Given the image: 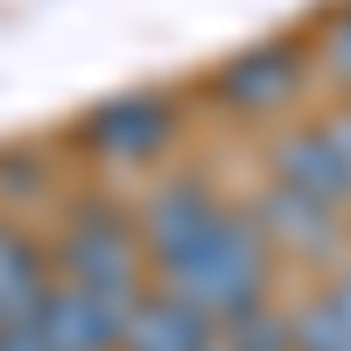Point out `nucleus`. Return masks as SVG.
<instances>
[{
	"label": "nucleus",
	"instance_id": "obj_1",
	"mask_svg": "<svg viewBox=\"0 0 351 351\" xmlns=\"http://www.w3.org/2000/svg\"><path fill=\"white\" fill-rule=\"evenodd\" d=\"M155 281L176 288V295H190L204 316H218V324H232V316L253 309V302H267L274 246H267V232L253 225V204L246 211L225 204L197 239H183L169 260H155Z\"/></svg>",
	"mask_w": 351,
	"mask_h": 351
},
{
	"label": "nucleus",
	"instance_id": "obj_2",
	"mask_svg": "<svg viewBox=\"0 0 351 351\" xmlns=\"http://www.w3.org/2000/svg\"><path fill=\"white\" fill-rule=\"evenodd\" d=\"M49 260H56L64 281L92 288V295H112V302H134L141 288L155 281L134 211H112V204H77V211L56 225Z\"/></svg>",
	"mask_w": 351,
	"mask_h": 351
},
{
	"label": "nucleus",
	"instance_id": "obj_3",
	"mask_svg": "<svg viewBox=\"0 0 351 351\" xmlns=\"http://www.w3.org/2000/svg\"><path fill=\"white\" fill-rule=\"evenodd\" d=\"M176 134H183V112L162 92H120V99H106L77 120V148L106 176H148L176 148Z\"/></svg>",
	"mask_w": 351,
	"mask_h": 351
},
{
	"label": "nucleus",
	"instance_id": "obj_4",
	"mask_svg": "<svg viewBox=\"0 0 351 351\" xmlns=\"http://www.w3.org/2000/svg\"><path fill=\"white\" fill-rule=\"evenodd\" d=\"M309 77H316V49L267 36L253 49H232L211 71V106L232 112V120H274V112H288L309 92Z\"/></svg>",
	"mask_w": 351,
	"mask_h": 351
},
{
	"label": "nucleus",
	"instance_id": "obj_5",
	"mask_svg": "<svg viewBox=\"0 0 351 351\" xmlns=\"http://www.w3.org/2000/svg\"><path fill=\"white\" fill-rule=\"evenodd\" d=\"M253 225L267 232L274 253H295V260H309V267H330V260L344 253V239H351V225H344L337 204L309 197L295 183H274V176H267V190H260V204H253Z\"/></svg>",
	"mask_w": 351,
	"mask_h": 351
},
{
	"label": "nucleus",
	"instance_id": "obj_6",
	"mask_svg": "<svg viewBox=\"0 0 351 351\" xmlns=\"http://www.w3.org/2000/svg\"><path fill=\"white\" fill-rule=\"evenodd\" d=\"M127 309H134V302L92 295V288H77V281L56 274V281H49V295L36 302V316H28V330H36L43 351H120Z\"/></svg>",
	"mask_w": 351,
	"mask_h": 351
},
{
	"label": "nucleus",
	"instance_id": "obj_7",
	"mask_svg": "<svg viewBox=\"0 0 351 351\" xmlns=\"http://www.w3.org/2000/svg\"><path fill=\"white\" fill-rule=\"evenodd\" d=\"M218 211H225V197L204 183L197 169L155 176V183L141 190V204H134V225H141V246H148V267H155V260H169L183 239H197Z\"/></svg>",
	"mask_w": 351,
	"mask_h": 351
},
{
	"label": "nucleus",
	"instance_id": "obj_8",
	"mask_svg": "<svg viewBox=\"0 0 351 351\" xmlns=\"http://www.w3.org/2000/svg\"><path fill=\"white\" fill-rule=\"evenodd\" d=\"M218 316H204L190 295H176V288L148 281L127 309V330H120V351H211L218 344Z\"/></svg>",
	"mask_w": 351,
	"mask_h": 351
},
{
	"label": "nucleus",
	"instance_id": "obj_9",
	"mask_svg": "<svg viewBox=\"0 0 351 351\" xmlns=\"http://www.w3.org/2000/svg\"><path fill=\"white\" fill-rule=\"evenodd\" d=\"M56 281V260H49V239L28 232L21 218H0V330L8 324H28L36 302L49 295Z\"/></svg>",
	"mask_w": 351,
	"mask_h": 351
},
{
	"label": "nucleus",
	"instance_id": "obj_10",
	"mask_svg": "<svg viewBox=\"0 0 351 351\" xmlns=\"http://www.w3.org/2000/svg\"><path fill=\"white\" fill-rule=\"evenodd\" d=\"M267 176H274V183L309 190V197H324V204H337V211H351V176H344L337 148L324 141V127H316V120L288 127L274 148H267Z\"/></svg>",
	"mask_w": 351,
	"mask_h": 351
},
{
	"label": "nucleus",
	"instance_id": "obj_11",
	"mask_svg": "<svg viewBox=\"0 0 351 351\" xmlns=\"http://www.w3.org/2000/svg\"><path fill=\"white\" fill-rule=\"evenodd\" d=\"M288 316H295V351H351V260H330L324 288Z\"/></svg>",
	"mask_w": 351,
	"mask_h": 351
},
{
	"label": "nucleus",
	"instance_id": "obj_12",
	"mask_svg": "<svg viewBox=\"0 0 351 351\" xmlns=\"http://www.w3.org/2000/svg\"><path fill=\"white\" fill-rule=\"evenodd\" d=\"M225 344L232 351H295V316L267 295V302H253L225 324Z\"/></svg>",
	"mask_w": 351,
	"mask_h": 351
},
{
	"label": "nucleus",
	"instance_id": "obj_13",
	"mask_svg": "<svg viewBox=\"0 0 351 351\" xmlns=\"http://www.w3.org/2000/svg\"><path fill=\"white\" fill-rule=\"evenodd\" d=\"M316 71L324 77H337L344 92H351V0H337V8L324 14V28H316Z\"/></svg>",
	"mask_w": 351,
	"mask_h": 351
},
{
	"label": "nucleus",
	"instance_id": "obj_14",
	"mask_svg": "<svg viewBox=\"0 0 351 351\" xmlns=\"http://www.w3.org/2000/svg\"><path fill=\"white\" fill-rule=\"evenodd\" d=\"M316 127H324V141L337 148V162H344V176H351V106H330Z\"/></svg>",
	"mask_w": 351,
	"mask_h": 351
},
{
	"label": "nucleus",
	"instance_id": "obj_15",
	"mask_svg": "<svg viewBox=\"0 0 351 351\" xmlns=\"http://www.w3.org/2000/svg\"><path fill=\"white\" fill-rule=\"evenodd\" d=\"M0 351H43V344H36L28 324H8V330H0Z\"/></svg>",
	"mask_w": 351,
	"mask_h": 351
}]
</instances>
